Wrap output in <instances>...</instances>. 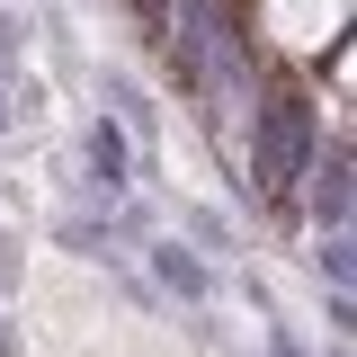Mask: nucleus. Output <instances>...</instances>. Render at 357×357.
<instances>
[{"label": "nucleus", "mask_w": 357, "mask_h": 357, "mask_svg": "<svg viewBox=\"0 0 357 357\" xmlns=\"http://www.w3.org/2000/svg\"><path fill=\"white\" fill-rule=\"evenodd\" d=\"M321 152V134H312V98L304 89H277L268 107H250V197H286L295 178H304V161Z\"/></svg>", "instance_id": "f257e3e1"}, {"label": "nucleus", "mask_w": 357, "mask_h": 357, "mask_svg": "<svg viewBox=\"0 0 357 357\" xmlns=\"http://www.w3.org/2000/svg\"><path fill=\"white\" fill-rule=\"evenodd\" d=\"M304 215L321 223V232H349V152H340V143L304 161Z\"/></svg>", "instance_id": "f03ea898"}, {"label": "nucleus", "mask_w": 357, "mask_h": 357, "mask_svg": "<svg viewBox=\"0 0 357 357\" xmlns=\"http://www.w3.org/2000/svg\"><path fill=\"white\" fill-rule=\"evenodd\" d=\"M81 152H89V188H98V197L116 206V197L134 188V152H126V126H107V116H98Z\"/></svg>", "instance_id": "7ed1b4c3"}, {"label": "nucleus", "mask_w": 357, "mask_h": 357, "mask_svg": "<svg viewBox=\"0 0 357 357\" xmlns=\"http://www.w3.org/2000/svg\"><path fill=\"white\" fill-rule=\"evenodd\" d=\"M152 277L170 286L178 304H206V295H215V277H206V259H197L188 241H152Z\"/></svg>", "instance_id": "20e7f679"}, {"label": "nucleus", "mask_w": 357, "mask_h": 357, "mask_svg": "<svg viewBox=\"0 0 357 357\" xmlns=\"http://www.w3.org/2000/svg\"><path fill=\"white\" fill-rule=\"evenodd\" d=\"M312 268H321L331 286H349V232H321V250H312Z\"/></svg>", "instance_id": "39448f33"}, {"label": "nucleus", "mask_w": 357, "mask_h": 357, "mask_svg": "<svg viewBox=\"0 0 357 357\" xmlns=\"http://www.w3.org/2000/svg\"><path fill=\"white\" fill-rule=\"evenodd\" d=\"M268 357H312V349L295 340V331H286V321H268Z\"/></svg>", "instance_id": "423d86ee"}, {"label": "nucleus", "mask_w": 357, "mask_h": 357, "mask_svg": "<svg viewBox=\"0 0 357 357\" xmlns=\"http://www.w3.org/2000/svg\"><path fill=\"white\" fill-rule=\"evenodd\" d=\"M9 54H18V18L0 9V63H9Z\"/></svg>", "instance_id": "0eeeda50"}, {"label": "nucleus", "mask_w": 357, "mask_h": 357, "mask_svg": "<svg viewBox=\"0 0 357 357\" xmlns=\"http://www.w3.org/2000/svg\"><path fill=\"white\" fill-rule=\"evenodd\" d=\"M0 357H18V331H9V321H0Z\"/></svg>", "instance_id": "6e6552de"}, {"label": "nucleus", "mask_w": 357, "mask_h": 357, "mask_svg": "<svg viewBox=\"0 0 357 357\" xmlns=\"http://www.w3.org/2000/svg\"><path fill=\"white\" fill-rule=\"evenodd\" d=\"M0 134H9V89H0Z\"/></svg>", "instance_id": "1a4fd4ad"}]
</instances>
